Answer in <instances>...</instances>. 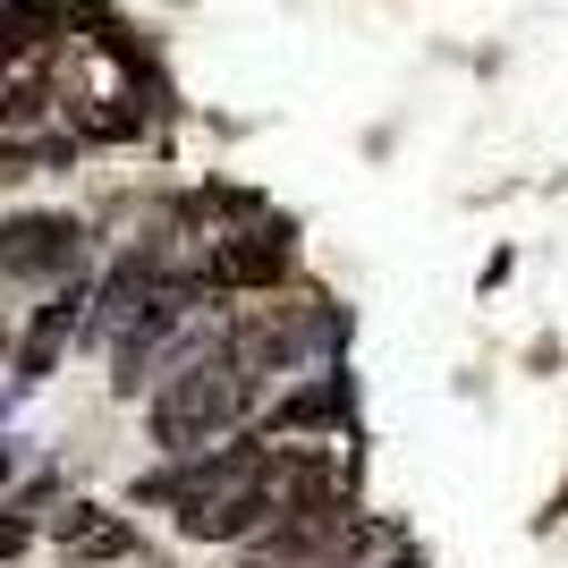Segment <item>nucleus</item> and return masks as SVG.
<instances>
[{
	"instance_id": "obj_8",
	"label": "nucleus",
	"mask_w": 568,
	"mask_h": 568,
	"mask_svg": "<svg viewBox=\"0 0 568 568\" xmlns=\"http://www.w3.org/2000/svg\"><path fill=\"white\" fill-rule=\"evenodd\" d=\"M26 544H34V526H26V518H0V560H18Z\"/></svg>"
},
{
	"instance_id": "obj_5",
	"label": "nucleus",
	"mask_w": 568,
	"mask_h": 568,
	"mask_svg": "<svg viewBox=\"0 0 568 568\" xmlns=\"http://www.w3.org/2000/svg\"><path fill=\"white\" fill-rule=\"evenodd\" d=\"M51 535H60L69 560H128V551H136V535H128L111 509H94V500H69V509L51 518Z\"/></svg>"
},
{
	"instance_id": "obj_10",
	"label": "nucleus",
	"mask_w": 568,
	"mask_h": 568,
	"mask_svg": "<svg viewBox=\"0 0 568 568\" xmlns=\"http://www.w3.org/2000/svg\"><path fill=\"white\" fill-rule=\"evenodd\" d=\"M0 475H9V450H0Z\"/></svg>"
},
{
	"instance_id": "obj_3",
	"label": "nucleus",
	"mask_w": 568,
	"mask_h": 568,
	"mask_svg": "<svg viewBox=\"0 0 568 568\" xmlns=\"http://www.w3.org/2000/svg\"><path fill=\"white\" fill-rule=\"evenodd\" d=\"M263 518H272L263 484H221V493L179 500V535H187V544H237V535H255Z\"/></svg>"
},
{
	"instance_id": "obj_4",
	"label": "nucleus",
	"mask_w": 568,
	"mask_h": 568,
	"mask_svg": "<svg viewBox=\"0 0 568 568\" xmlns=\"http://www.w3.org/2000/svg\"><path fill=\"white\" fill-rule=\"evenodd\" d=\"M288 263H297L288 230H237L213 246V288H272V281H288Z\"/></svg>"
},
{
	"instance_id": "obj_2",
	"label": "nucleus",
	"mask_w": 568,
	"mask_h": 568,
	"mask_svg": "<svg viewBox=\"0 0 568 568\" xmlns=\"http://www.w3.org/2000/svg\"><path fill=\"white\" fill-rule=\"evenodd\" d=\"M77 221L69 213H9L0 221V272L9 281H51V272H69L77 263Z\"/></svg>"
},
{
	"instance_id": "obj_7",
	"label": "nucleus",
	"mask_w": 568,
	"mask_h": 568,
	"mask_svg": "<svg viewBox=\"0 0 568 568\" xmlns=\"http://www.w3.org/2000/svg\"><path fill=\"white\" fill-rule=\"evenodd\" d=\"M339 407H348V390H339V382H314V390H297V399L281 407V433H314V425H339Z\"/></svg>"
},
{
	"instance_id": "obj_1",
	"label": "nucleus",
	"mask_w": 568,
	"mask_h": 568,
	"mask_svg": "<svg viewBox=\"0 0 568 568\" xmlns=\"http://www.w3.org/2000/svg\"><path fill=\"white\" fill-rule=\"evenodd\" d=\"M246 416V365L237 356H195V365H179V374L153 390V442L162 450H204V442H221V433Z\"/></svg>"
},
{
	"instance_id": "obj_6",
	"label": "nucleus",
	"mask_w": 568,
	"mask_h": 568,
	"mask_svg": "<svg viewBox=\"0 0 568 568\" xmlns=\"http://www.w3.org/2000/svg\"><path fill=\"white\" fill-rule=\"evenodd\" d=\"M77 306H85V297L69 288V297H51V306L34 314V332H26V348H18V374H26V382H34V374H51V356H60V339L77 332Z\"/></svg>"
},
{
	"instance_id": "obj_9",
	"label": "nucleus",
	"mask_w": 568,
	"mask_h": 568,
	"mask_svg": "<svg viewBox=\"0 0 568 568\" xmlns=\"http://www.w3.org/2000/svg\"><path fill=\"white\" fill-rule=\"evenodd\" d=\"M0 348H9V323H0Z\"/></svg>"
}]
</instances>
